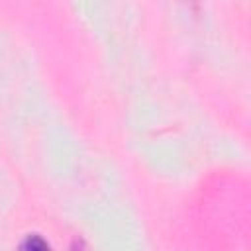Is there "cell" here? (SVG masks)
<instances>
[{
    "mask_svg": "<svg viewBox=\"0 0 251 251\" xmlns=\"http://www.w3.org/2000/svg\"><path fill=\"white\" fill-rule=\"evenodd\" d=\"M22 251H49L47 243L39 237H29L24 245H22Z\"/></svg>",
    "mask_w": 251,
    "mask_h": 251,
    "instance_id": "6da1fadb",
    "label": "cell"
}]
</instances>
